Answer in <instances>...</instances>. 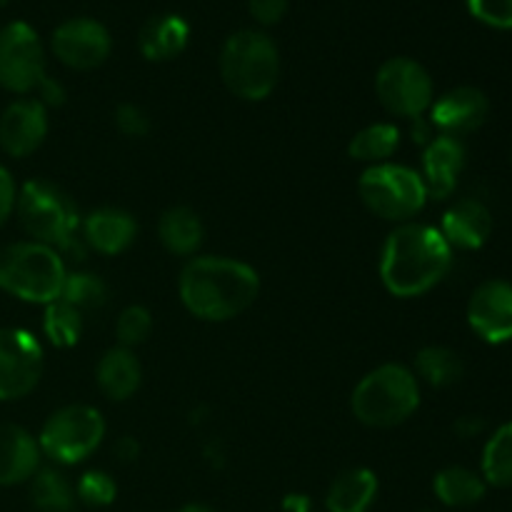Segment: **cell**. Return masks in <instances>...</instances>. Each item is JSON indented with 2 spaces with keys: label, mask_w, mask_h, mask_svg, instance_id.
I'll list each match as a JSON object with an SVG mask.
<instances>
[{
  "label": "cell",
  "mask_w": 512,
  "mask_h": 512,
  "mask_svg": "<svg viewBox=\"0 0 512 512\" xmlns=\"http://www.w3.org/2000/svg\"><path fill=\"white\" fill-rule=\"evenodd\" d=\"M260 293L253 265L225 255H195L183 265L178 295L185 310L205 323H225L243 315Z\"/></svg>",
  "instance_id": "6da1fadb"
},
{
  "label": "cell",
  "mask_w": 512,
  "mask_h": 512,
  "mask_svg": "<svg viewBox=\"0 0 512 512\" xmlns=\"http://www.w3.org/2000/svg\"><path fill=\"white\" fill-rule=\"evenodd\" d=\"M453 268V248L438 228L425 223L395 225L380 250V280L395 298L430 293Z\"/></svg>",
  "instance_id": "7a4b0ae2"
},
{
  "label": "cell",
  "mask_w": 512,
  "mask_h": 512,
  "mask_svg": "<svg viewBox=\"0 0 512 512\" xmlns=\"http://www.w3.org/2000/svg\"><path fill=\"white\" fill-rule=\"evenodd\" d=\"M15 215L35 243L50 245L60 255L78 250L80 210L60 185L43 178L28 180L18 188Z\"/></svg>",
  "instance_id": "3957f363"
},
{
  "label": "cell",
  "mask_w": 512,
  "mask_h": 512,
  "mask_svg": "<svg viewBox=\"0 0 512 512\" xmlns=\"http://www.w3.org/2000/svg\"><path fill=\"white\" fill-rule=\"evenodd\" d=\"M220 78L240 100L258 103L275 90L280 78V53L263 30H238L220 50Z\"/></svg>",
  "instance_id": "277c9868"
},
{
  "label": "cell",
  "mask_w": 512,
  "mask_h": 512,
  "mask_svg": "<svg viewBox=\"0 0 512 512\" xmlns=\"http://www.w3.org/2000/svg\"><path fill=\"white\" fill-rule=\"evenodd\" d=\"M68 268L55 248L18 240L0 248V290L23 303L48 305L63 293Z\"/></svg>",
  "instance_id": "5b68a950"
},
{
  "label": "cell",
  "mask_w": 512,
  "mask_h": 512,
  "mask_svg": "<svg viewBox=\"0 0 512 512\" xmlns=\"http://www.w3.org/2000/svg\"><path fill=\"white\" fill-rule=\"evenodd\" d=\"M353 415L368 428L388 430L403 425L420 408V380L400 363L370 370L353 390Z\"/></svg>",
  "instance_id": "8992f818"
},
{
  "label": "cell",
  "mask_w": 512,
  "mask_h": 512,
  "mask_svg": "<svg viewBox=\"0 0 512 512\" xmlns=\"http://www.w3.org/2000/svg\"><path fill=\"white\" fill-rule=\"evenodd\" d=\"M358 195L370 213L398 225L410 223L428 203V190L418 170L390 160L365 168L358 180Z\"/></svg>",
  "instance_id": "52a82bcc"
},
{
  "label": "cell",
  "mask_w": 512,
  "mask_h": 512,
  "mask_svg": "<svg viewBox=\"0 0 512 512\" xmlns=\"http://www.w3.org/2000/svg\"><path fill=\"white\" fill-rule=\"evenodd\" d=\"M105 438V418L85 403L65 405L43 423L38 435L40 453L55 465H78L100 448Z\"/></svg>",
  "instance_id": "ba28073f"
},
{
  "label": "cell",
  "mask_w": 512,
  "mask_h": 512,
  "mask_svg": "<svg viewBox=\"0 0 512 512\" xmlns=\"http://www.w3.org/2000/svg\"><path fill=\"white\" fill-rule=\"evenodd\" d=\"M375 95L395 118H423L435 100V85L428 70L413 58L385 60L375 75Z\"/></svg>",
  "instance_id": "9c48e42d"
},
{
  "label": "cell",
  "mask_w": 512,
  "mask_h": 512,
  "mask_svg": "<svg viewBox=\"0 0 512 512\" xmlns=\"http://www.w3.org/2000/svg\"><path fill=\"white\" fill-rule=\"evenodd\" d=\"M48 78L45 48L33 25L13 20L0 30V88L15 95H30Z\"/></svg>",
  "instance_id": "30bf717a"
},
{
  "label": "cell",
  "mask_w": 512,
  "mask_h": 512,
  "mask_svg": "<svg viewBox=\"0 0 512 512\" xmlns=\"http://www.w3.org/2000/svg\"><path fill=\"white\" fill-rule=\"evenodd\" d=\"M43 345L23 328H0V400H23L43 378Z\"/></svg>",
  "instance_id": "8fae6325"
},
{
  "label": "cell",
  "mask_w": 512,
  "mask_h": 512,
  "mask_svg": "<svg viewBox=\"0 0 512 512\" xmlns=\"http://www.w3.org/2000/svg\"><path fill=\"white\" fill-rule=\"evenodd\" d=\"M53 55L73 70H93L108 60L113 38L100 20L70 18L53 30Z\"/></svg>",
  "instance_id": "7c38bea8"
},
{
  "label": "cell",
  "mask_w": 512,
  "mask_h": 512,
  "mask_svg": "<svg viewBox=\"0 0 512 512\" xmlns=\"http://www.w3.org/2000/svg\"><path fill=\"white\" fill-rule=\"evenodd\" d=\"M468 325L480 340L490 345H503L512 340V283L503 278L483 280L470 293Z\"/></svg>",
  "instance_id": "4fadbf2b"
},
{
  "label": "cell",
  "mask_w": 512,
  "mask_h": 512,
  "mask_svg": "<svg viewBox=\"0 0 512 512\" xmlns=\"http://www.w3.org/2000/svg\"><path fill=\"white\" fill-rule=\"evenodd\" d=\"M490 115L488 95L473 85H458L440 98L433 100L428 110V120L433 123L435 133L465 138L483 128Z\"/></svg>",
  "instance_id": "5bb4252c"
},
{
  "label": "cell",
  "mask_w": 512,
  "mask_h": 512,
  "mask_svg": "<svg viewBox=\"0 0 512 512\" xmlns=\"http://www.w3.org/2000/svg\"><path fill=\"white\" fill-rule=\"evenodd\" d=\"M48 108L38 98H18L0 115V150L20 160L33 155L48 138Z\"/></svg>",
  "instance_id": "9a60e30c"
},
{
  "label": "cell",
  "mask_w": 512,
  "mask_h": 512,
  "mask_svg": "<svg viewBox=\"0 0 512 512\" xmlns=\"http://www.w3.org/2000/svg\"><path fill=\"white\" fill-rule=\"evenodd\" d=\"M465 163H468V148L463 138L453 135H435L423 148L420 158V178H423L428 198L448 200L458 188V180L463 175Z\"/></svg>",
  "instance_id": "2e32d148"
},
{
  "label": "cell",
  "mask_w": 512,
  "mask_h": 512,
  "mask_svg": "<svg viewBox=\"0 0 512 512\" xmlns=\"http://www.w3.org/2000/svg\"><path fill=\"white\" fill-rule=\"evenodd\" d=\"M440 235L453 250H480L493 235V213L478 198H460L440 220Z\"/></svg>",
  "instance_id": "e0dca14e"
},
{
  "label": "cell",
  "mask_w": 512,
  "mask_h": 512,
  "mask_svg": "<svg viewBox=\"0 0 512 512\" xmlns=\"http://www.w3.org/2000/svg\"><path fill=\"white\" fill-rule=\"evenodd\" d=\"M80 230H83V240L88 248H93L100 255H120L133 245L135 235H138V223L133 215L123 208H105L93 210L80 220Z\"/></svg>",
  "instance_id": "ac0fdd59"
},
{
  "label": "cell",
  "mask_w": 512,
  "mask_h": 512,
  "mask_svg": "<svg viewBox=\"0 0 512 512\" xmlns=\"http://www.w3.org/2000/svg\"><path fill=\"white\" fill-rule=\"evenodd\" d=\"M40 458L35 435L15 423H0V488L28 483L40 470Z\"/></svg>",
  "instance_id": "d6986e66"
},
{
  "label": "cell",
  "mask_w": 512,
  "mask_h": 512,
  "mask_svg": "<svg viewBox=\"0 0 512 512\" xmlns=\"http://www.w3.org/2000/svg\"><path fill=\"white\" fill-rule=\"evenodd\" d=\"M95 383H98L100 393L113 403L133 398L143 383L140 360L135 358L133 350L120 348V345L105 350L103 358L98 360V368H95Z\"/></svg>",
  "instance_id": "ffe728a7"
},
{
  "label": "cell",
  "mask_w": 512,
  "mask_h": 512,
  "mask_svg": "<svg viewBox=\"0 0 512 512\" xmlns=\"http://www.w3.org/2000/svg\"><path fill=\"white\" fill-rule=\"evenodd\" d=\"M190 40V28L180 15L163 13L150 18L138 33V48L145 60L165 63L178 58Z\"/></svg>",
  "instance_id": "44dd1931"
},
{
  "label": "cell",
  "mask_w": 512,
  "mask_h": 512,
  "mask_svg": "<svg viewBox=\"0 0 512 512\" xmlns=\"http://www.w3.org/2000/svg\"><path fill=\"white\" fill-rule=\"evenodd\" d=\"M378 475L370 468H350L330 483L325 493L328 512H370L378 500Z\"/></svg>",
  "instance_id": "7402d4cb"
},
{
  "label": "cell",
  "mask_w": 512,
  "mask_h": 512,
  "mask_svg": "<svg viewBox=\"0 0 512 512\" xmlns=\"http://www.w3.org/2000/svg\"><path fill=\"white\" fill-rule=\"evenodd\" d=\"M158 238L170 255L190 258L203 245V220H200V215L195 210L185 208V205H175V208H168L160 215Z\"/></svg>",
  "instance_id": "603a6c76"
},
{
  "label": "cell",
  "mask_w": 512,
  "mask_h": 512,
  "mask_svg": "<svg viewBox=\"0 0 512 512\" xmlns=\"http://www.w3.org/2000/svg\"><path fill=\"white\" fill-rule=\"evenodd\" d=\"M433 493L445 508H473L485 498L488 483L475 470L450 465L433 478Z\"/></svg>",
  "instance_id": "cb8c5ba5"
},
{
  "label": "cell",
  "mask_w": 512,
  "mask_h": 512,
  "mask_svg": "<svg viewBox=\"0 0 512 512\" xmlns=\"http://www.w3.org/2000/svg\"><path fill=\"white\" fill-rule=\"evenodd\" d=\"M30 483V503L38 512H73L78 505L75 485L55 468H40Z\"/></svg>",
  "instance_id": "d4e9b609"
},
{
  "label": "cell",
  "mask_w": 512,
  "mask_h": 512,
  "mask_svg": "<svg viewBox=\"0 0 512 512\" xmlns=\"http://www.w3.org/2000/svg\"><path fill=\"white\" fill-rule=\"evenodd\" d=\"M415 375L430 388H450L465 375V363L455 350L445 345H428L415 355Z\"/></svg>",
  "instance_id": "484cf974"
},
{
  "label": "cell",
  "mask_w": 512,
  "mask_h": 512,
  "mask_svg": "<svg viewBox=\"0 0 512 512\" xmlns=\"http://www.w3.org/2000/svg\"><path fill=\"white\" fill-rule=\"evenodd\" d=\"M400 148V128L395 123H373L358 130L348 143V155L360 163H388Z\"/></svg>",
  "instance_id": "4316f807"
},
{
  "label": "cell",
  "mask_w": 512,
  "mask_h": 512,
  "mask_svg": "<svg viewBox=\"0 0 512 512\" xmlns=\"http://www.w3.org/2000/svg\"><path fill=\"white\" fill-rule=\"evenodd\" d=\"M480 475L488 488H512V420L500 425L485 443Z\"/></svg>",
  "instance_id": "83f0119b"
},
{
  "label": "cell",
  "mask_w": 512,
  "mask_h": 512,
  "mask_svg": "<svg viewBox=\"0 0 512 512\" xmlns=\"http://www.w3.org/2000/svg\"><path fill=\"white\" fill-rule=\"evenodd\" d=\"M43 333L55 348H73L83 335V313L65 303L63 298L53 300V303L45 305Z\"/></svg>",
  "instance_id": "f1b7e54d"
},
{
  "label": "cell",
  "mask_w": 512,
  "mask_h": 512,
  "mask_svg": "<svg viewBox=\"0 0 512 512\" xmlns=\"http://www.w3.org/2000/svg\"><path fill=\"white\" fill-rule=\"evenodd\" d=\"M60 298L73 305V308H78L80 313H85V310L103 308L108 303V285L100 275L68 273Z\"/></svg>",
  "instance_id": "f546056e"
},
{
  "label": "cell",
  "mask_w": 512,
  "mask_h": 512,
  "mask_svg": "<svg viewBox=\"0 0 512 512\" xmlns=\"http://www.w3.org/2000/svg\"><path fill=\"white\" fill-rule=\"evenodd\" d=\"M75 498L88 508H108L118 498V485L105 470H88L75 483Z\"/></svg>",
  "instance_id": "4dcf8cb0"
},
{
  "label": "cell",
  "mask_w": 512,
  "mask_h": 512,
  "mask_svg": "<svg viewBox=\"0 0 512 512\" xmlns=\"http://www.w3.org/2000/svg\"><path fill=\"white\" fill-rule=\"evenodd\" d=\"M150 330H153V315L143 305H128L115 320V335H118L120 348H138L140 343L148 340Z\"/></svg>",
  "instance_id": "1f68e13d"
},
{
  "label": "cell",
  "mask_w": 512,
  "mask_h": 512,
  "mask_svg": "<svg viewBox=\"0 0 512 512\" xmlns=\"http://www.w3.org/2000/svg\"><path fill=\"white\" fill-rule=\"evenodd\" d=\"M473 18L498 30H512V0H468Z\"/></svg>",
  "instance_id": "d6a6232c"
},
{
  "label": "cell",
  "mask_w": 512,
  "mask_h": 512,
  "mask_svg": "<svg viewBox=\"0 0 512 512\" xmlns=\"http://www.w3.org/2000/svg\"><path fill=\"white\" fill-rule=\"evenodd\" d=\"M113 118L115 128L123 135H128V138H145V135L150 133V128H153L150 115L135 103H120L118 108H115Z\"/></svg>",
  "instance_id": "836d02e7"
},
{
  "label": "cell",
  "mask_w": 512,
  "mask_h": 512,
  "mask_svg": "<svg viewBox=\"0 0 512 512\" xmlns=\"http://www.w3.org/2000/svg\"><path fill=\"white\" fill-rule=\"evenodd\" d=\"M290 0H248L250 15L258 20L260 25H275L285 18L288 13Z\"/></svg>",
  "instance_id": "e575fe53"
},
{
  "label": "cell",
  "mask_w": 512,
  "mask_h": 512,
  "mask_svg": "<svg viewBox=\"0 0 512 512\" xmlns=\"http://www.w3.org/2000/svg\"><path fill=\"white\" fill-rule=\"evenodd\" d=\"M15 203H18V185L10 170L0 165V228L13 218Z\"/></svg>",
  "instance_id": "d590c367"
},
{
  "label": "cell",
  "mask_w": 512,
  "mask_h": 512,
  "mask_svg": "<svg viewBox=\"0 0 512 512\" xmlns=\"http://www.w3.org/2000/svg\"><path fill=\"white\" fill-rule=\"evenodd\" d=\"M35 93H38V100L45 105V108H60V105L65 103V98H68L63 85L53 78H45Z\"/></svg>",
  "instance_id": "8d00e7d4"
},
{
  "label": "cell",
  "mask_w": 512,
  "mask_h": 512,
  "mask_svg": "<svg viewBox=\"0 0 512 512\" xmlns=\"http://www.w3.org/2000/svg\"><path fill=\"white\" fill-rule=\"evenodd\" d=\"M453 428H455V433H458L463 440H473V438H478V435L485 433L488 423H485L480 415H463V418L455 420Z\"/></svg>",
  "instance_id": "74e56055"
},
{
  "label": "cell",
  "mask_w": 512,
  "mask_h": 512,
  "mask_svg": "<svg viewBox=\"0 0 512 512\" xmlns=\"http://www.w3.org/2000/svg\"><path fill=\"white\" fill-rule=\"evenodd\" d=\"M113 453L120 463H133V460H138L140 455L138 440L130 438V435H123V438H118V443L113 445Z\"/></svg>",
  "instance_id": "f35d334b"
},
{
  "label": "cell",
  "mask_w": 512,
  "mask_h": 512,
  "mask_svg": "<svg viewBox=\"0 0 512 512\" xmlns=\"http://www.w3.org/2000/svg\"><path fill=\"white\" fill-rule=\"evenodd\" d=\"M410 135H413V143H418L420 148H425V145H428L438 133H435L433 123L423 115V118L413 120V130H410Z\"/></svg>",
  "instance_id": "ab89813d"
},
{
  "label": "cell",
  "mask_w": 512,
  "mask_h": 512,
  "mask_svg": "<svg viewBox=\"0 0 512 512\" xmlns=\"http://www.w3.org/2000/svg\"><path fill=\"white\" fill-rule=\"evenodd\" d=\"M283 510L285 512H313V508H310V500L305 498V495H288L283 503Z\"/></svg>",
  "instance_id": "60d3db41"
},
{
  "label": "cell",
  "mask_w": 512,
  "mask_h": 512,
  "mask_svg": "<svg viewBox=\"0 0 512 512\" xmlns=\"http://www.w3.org/2000/svg\"><path fill=\"white\" fill-rule=\"evenodd\" d=\"M175 512H213V510L203 503H190V505H183V508L175 510Z\"/></svg>",
  "instance_id": "b9f144b4"
},
{
  "label": "cell",
  "mask_w": 512,
  "mask_h": 512,
  "mask_svg": "<svg viewBox=\"0 0 512 512\" xmlns=\"http://www.w3.org/2000/svg\"><path fill=\"white\" fill-rule=\"evenodd\" d=\"M5 3H8V0H0V5H5Z\"/></svg>",
  "instance_id": "7bdbcfd3"
},
{
  "label": "cell",
  "mask_w": 512,
  "mask_h": 512,
  "mask_svg": "<svg viewBox=\"0 0 512 512\" xmlns=\"http://www.w3.org/2000/svg\"><path fill=\"white\" fill-rule=\"evenodd\" d=\"M423 512H433V510H423Z\"/></svg>",
  "instance_id": "ee69618b"
}]
</instances>
